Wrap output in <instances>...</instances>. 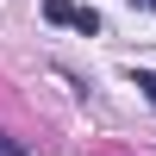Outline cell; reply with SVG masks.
Instances as JSON below:
<instances>
[{
	"label": "cell",
	"mask_w": 156,
	"mask_h": 156,
	"mask_svg": "<svg viewBox=\"0 0 156 156\" xmlns=\"http://www.w3.org/2000/svg\"><path fill=\"white\" fill-rule=\"evenodd\" d=\"M44 19L50 25H75V6H69V0H44Z\"/></svg>",
	"instance_id": "cell-1"
},
{
	"label": "cell",
	"mask_w": 156,
	"mask_h": 156,
	"mask_svg": "<svg viewBox=\"0 0 156 156\" xmlns=\"http://www.w3.org/2000/svg\"><path fill=\"white\" fill-rule=\"evenodd\" d=\"M75 31L94 37V31H100V12H94V6H75Z\"/></svg>",
	"instance_id": "cell-2"
},
{
	"label": "cell",
	"mask_w": 156,
	"mask_h": 156,
	"mask_svg": "<svg viewBox=\"0 0 156 156\" xmlns=\"http://www.w3.org/2000/svg\"><path fill=\"white\" fill-rule=\"evenodd\" d=\"M131 81H137V87H144V100H150V106H156V69H137V75H131Z\"/></svg>",
	"instance_id": "cell-3"
},
{
	"label": "cell",
	"mask_w": 156,
	"mask_h": 156,
	"mask_svg": "<svg viewBox=\"0 0 156 156\" xmlns=\"http://www.w3.org/2000/svg\"><path fill=\"white\" fill-rule=\"evenodd\" d=\"M0 156H25V144H19V137H6V131H0Z\"/></svg>",
	"instance_id": "cell-4"
},
{
	"label": "cell",
	"mask_w": 156,
	"mask_h": 156,
	"mask_svg": "<svg viewBox=\"0 0 156 156\" xmlns=\"http://www.w3.org/2000/svg\"><path fill=\"white\" fill-rule=\"evenodd\" d=\"M144 6H150V12H156V0H144Z\"/></svg>",
	"instance_id": "cell-5"
}]
</instances>
